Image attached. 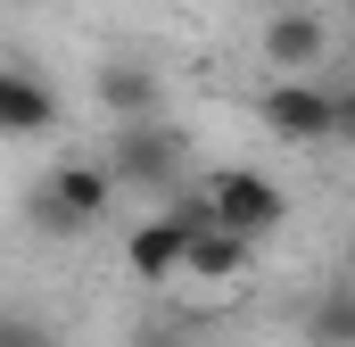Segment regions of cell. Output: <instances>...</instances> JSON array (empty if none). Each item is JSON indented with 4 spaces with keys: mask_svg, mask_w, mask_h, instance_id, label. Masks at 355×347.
I'll use <instances>...</instances> for the list:
<instances>
[{
    "mask_svg": "<svg viewBox=\"0 0 355 347\" xmlns=\"http://www.w3.org/2000/svg\"><path fill=\"white\" fill-rule=\"evenodd\" d=\"M339 141L355 149V83H339Z\"/></svg>",
    "mask_w": 355,
    "mask_h": 347,
    "instance_id": "obj_11",
    "label": "cell"
},
{
    "mask_svg": "<svg viewBox=\"0 0 355 347\" xmlns=\"http://www.w3.org/2000/svg\"><path fill=\"white\" fill-rule=\"evenodd\" d=\"M248 264H257V240H240V232H223V223L190 240V281H207V289H223V281H240Z\"/></svg>",
    "mask_w": 355,
    "mask_h": 347,
    "instance_id": "obj_9",
    "label": "cell"
},
{
    "mask_svg": "<svg viewBox=\"0 0 355 347\" xmlns=\"http://www.w3.org/2000/svg\"><path fill=\"white\" fill-rule=\"evenodd\" d=\"M132 347H182V339H174V331H141Z\"/></svg>",
    "mask_w": 355,
    "mask_h": 347,
    "instance_id": "obj_13",
    "label": "cell"
},
{
    "mask_svg": "<svg viewBox=\"0 0 355 347\" xmlns=\"http://www.w3.org/2000/svg\"><path fill=\"white\" fill-rule=\"evenodd\" d=\"M0 124L8 133H50L58 124V91L42 83L33 67H0Z\"/></svg>",
    "mask_w": 355,
    "mask_h": 347,
    "instance_id": "obj_8",
    "label": "cell"
},
{
    "mask_svg": "<svg viewBox=\"0 0 355 347\" xmlns=\"http://www.w3.org/2000/svg\"><path fill=\"white\" fill-rule=\"evenodd\" d=\"M257 116H265V133H281V141H339V91L314 83V75H281V83H265Z\"/></svg>",
    "mask_w": 355,
    "mask_h": 347,
    "instance_id": "obj_4",
    "label": "cell"
},
{
    "mask_svg": "<svg viewBox=\"0 0 355 347\" xmlns=\"http://www.w3.org/2000/svg\"><path fill=\"white\" fill-rule=\"evenodd\" d=\"M116 190H124V182L107 174V158H67V166H50L33 215H42L50 232H91V223L116 207Z\"/></svg>",
    "mask_w": 355,
    "mask_h": 347,
    "instance_id": "obj_1",
    "label": "cell"
},
{
    "mask_svg": "<svg viewBox=\"0 0 355 347\" xmlns=\"http://www.w3.org/2000/svg\"><path fill=\"white\" fill-rule=\"evenodd\" d=\"M0 347H50V339H42L33 323H8V331H0Z\"/></svg>",
    "mask_w": 355,
    "mask_h": 347,
    "instance_id": "obj_12",
    "label": "cell"
},
{
    "mask_svg": "<svg viewBox=\"0 0 355 347\" xmlns=\"http://www.w3.org/2000/svg\"><path fill=\"white\" fill-rule=\"evenodd\" d=\"M124 264H132V281H174L190 273V232H182L174 215H149V223H132V240H124Z\"/></svg>",
    "mask_w": 355,
    "mask_h": 347,
    "instance_id": "obj_7",
    "label": "cell"
},
{
    "mask_svg": "<svg viewBox=\"0 0 355 347\" xmlns=\"http://www.w3.org/2000/svg\"><path fill=\"white\" fill-rule=\"evenodd\" d=\"M257 42H265V67H281V75H314L331 58V25L314 8H272Z\"/></svg>",
    "mask_w": 355,
    "mask_h": 347,
    "instance_id": "obj_5",
    "label": "cell"
},
{
    "mask_svg": "<svg viewBox=\"0 0 355 347\" xmlns=\"http://www.w3.org/2000/svg\"><path fill=\"white\" fill-rule=\"evenodd\" d=\"M306 339H314V347H355V281L306 298Z\"/></svg>",
    "mask_w": 355,
    "mask_h": 347,
    "instance_id": "obj_10",
    "label": "cell"
},
{
    "mask_svg": "<svg viewBox=\"0 0 355 347\" xmlns=\"http://www.w3.org/2000/svg\"><path fill=\"white\" fill-rule=\"evenodd\" d=\"M347 273H355V232H347Z\"/></svg>",
    "mask_w": 355,
    "mask_h": 347,
    "instance_id": "obj_14",
    "label": "cell"
},
{
    "mask_svg": "<svg viewBox=\"0 0 355 347\" xmlns=\"http://www.w3.org/2000/svg\"><path fill=\"white\" fill-rule=\"evenodd\" d=\"M107 174H116L124 190H182V174H190V141H182L166 116H157V124H116Z\"/></svg>",
    "mask_w": 355,
    "mask_h": 347,
    "instance_id": "obj_2",
    "label": "cell"
},
{
    "mask_svg": "<svg viewBox=\"0 0 355 347\" xmlns=\"http://www.w3.org/2000/svg\"><path fill=\"white\" fill-rule=\"evenodd\" d=\"M207 198H215V223L223 232H240V240H272L281 232V215H289V198H281V182L257 166H223L207 182Z\"/></svg>",
    "mask_w": 355,
    "mask_h": 347,
    "instance_id": "obj_3",
    "label": "cell"
},
{
    "mask_svg": "<svg viewBox=\"0 0 355 347\" xmlns=\"http://www.w3.org/2000/svg\"><path fill=\"white\" fill-rule=\"evenodd\" d=\"M91 91H99V108H107L116 124H157V108H166V83H157L149 58H107V67L91 75Z\"/></svg>",
    "mask_w": 355,
    "mask_h": 347,
    "instance_id": "obj_6",
    "label": "cell"
}]
</instances>
